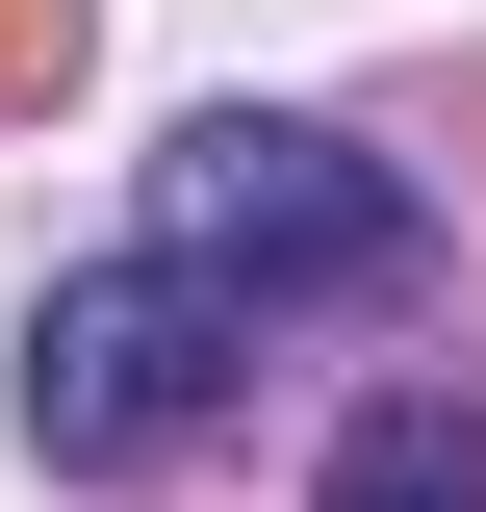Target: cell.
<instances>
[{
    "instance_id": "1",
    "label": "cell",
    "mask_w": 486,
    "mask_h": 512,
    "mask_svg": "<svg viewBox=\"0 0 486 512\" xmlns=\"http://www.w3.org/2000/svg\"><path fill=\"white\" fill-rule=\"evenodd\" d=\"M154 256L282 333V308H410L435 282V205L384 180L359 128H307V103H205L180 154H154Z\"/></svg>"
},
{
    "instance_id": "2",
    "label": "cell",
    "mask_w": 486,
    "mask_h": 512,
    "mask_svg": "<svg viewBox=\"0 0 486 512\" xmlns=\"http://www.w3.org/2000/svg\"><path fill=\"white\" fill-rule=\"evenodd\" d=\"M231 359H256V308L231 282H180V256L128 231V256H77L52 308H26V461H154V436H205L231 410Z\"/></svg>"
},
{
    "instance_id": "3",
    "label": "cell",
    "mask_w": 486,
    "mask_h": 512,
    "mask_svg": "<svg viewBox=\"0 0 486 512\" xmlns=\"http://www.w3.org/2000/svg\"><path fill=\"white\" fill-rule=\"evenodd\" d=\"M333 512H486V384H384L333 436Z\"/></svg>"
}]
</instances>
